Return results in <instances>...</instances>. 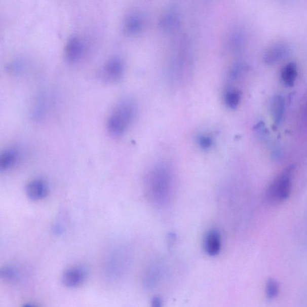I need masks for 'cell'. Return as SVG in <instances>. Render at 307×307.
Here are the masks:
<instances>
[{
  "label": "cell",
  "instance_id": "obj_1",
  "mask_svg": "<svg viewBox=\"0 0 307 307\" xmlns=\"http://www.w3.org/2000/svg\"><path fill=\"white\" fill-rule=\"evenodd\" d=\"M148 191L152 200L158 205L169 201L172 190L171 170L166 165L156 166L148 176Z\"/></svg>",
  "mask_w": 307,
  "mask_h": 307
},
{
  "label": "cell",
  "instance_id": "obj_2",
  "mask_svg": "<svg viewBox=\"0 0 307 307\" xmlns=\"http://www.w3.org/2000/svg\"><path fill=\"white\" fill-rule=\"evenodd\" d=\"M136 107L133 101H120L111 111L107 121V129L111 135L120 136L125 133L135 119Z\"/></svg>",
  "mask_w": 307,
  "mask_h": 307
},
{
  "label": "cell",
  "instance_id": "obj_3",
  "mask_svg": "<svg viewBox=\"0 0 307 307\" xmlns=\"http://www.w3.org/2000/svg\"><path fill=\"white\" fill-rule=\"evenodd\" d=\"M291 169H287L283 172L271 186L269 197L274 202H281L289 197L292 184Z\"/></svg>",
  "mask_w": 307,
  "mask_h": 307
},
{
  "label": "cell",
  "instance_id": "obj_4",
  "mask_svg": "<svg viewBox=\"0 0 307 307\" xmlns=\"http://www.w3.org/2000/svg\"><path fill=\"white\" fill-rule=\"evenodd\" d=\"M125 63L119 57L108 59L101 68V78L105 82L113 83L119 81L125 73Z\"/></svg>",
  "mask_w": 307,
  "mask_h": 307
},
{
  "label": "cell",
  "instance_id": "obj_5",
  "mask_svg": "<svg viewBox=\"0 0 307 307\" xmlns=\"http://www.w3.org/2000/svg\"><path fill=\"white\" fill-rule=\"evenodd\" d=\"M86 48L83 39L78 35H73L68 39L65 46V58L69 63H76L83 57Z\"/></svg>",
  "mask_w": 307,
  "mask_h": 307
},
{
  "label": "cell",
  "instance_id": "obj_6",
  "mask_svg": "<svg viewBox=\"0 0 307 307\" xmlns=\"http://www.w3.org/2000/svg\"><path fill=\"white\" fill-rule=\"evenodd\" d=\"M86 279V270L81 267H73L65 271L62 281L65 286L74 287L81 285Z\"/></svg>",
  "mask_w": 307,
  "mask_h": 307
},
{
  "label": "cell",
  "instance_id": "obj_7",
  "mask_svg": "<svg viewBox=\"0 0 307 307\" xmlns=\"http://www.w3.org/2000/svg\"><path fill=\"white\" fill-rule=\"evenodd\" d=\"M180 23V14L177 10L171 9L166 11L162 15L159 25L163 30L172 32L179 27Z\"/></svg>",
  "mask_w": 307,
  "mask_h": 307
},
{
  "label": "cell",
  "instance_id": "obj_8",
  "mask_svg": "<svg viewBox=\"0 0 307 307\" xmlns=\"http://www.w3.org/2000/svg\"><path fill=\"white\" fill-rule=\"evenodd\" d=\"M205 253L210 256H217L221 249V238L219 232L211 230L205 235L204 240Z\"/></svg>",
  "mask_w": 307,
  "mask_h": 307
},
{
  "label": "cell",
  "instance_id": "obj_9",
  "mask_svg": "<svg viewBox=\"0 0 307 307\" xmlns=\"http://www.w3.org/2000/svg\"><path fill=\"white\" fill-rule=\"evenodd\" d=\"M144 25L143 16L138 12L130 13L124 22V28L127 34L136 35L141 32Z\"/></svg>",
  "mask_w": 307,
  "mask_h": 307
},
{
  "label": "cell",
  "instance_id": "obj_10",
  "mask_svg": "<svg viewBox=\"0 0 307 307\" xmlns=\"http://www.w3.org/2000/svg\"><path fill=\"white\" fill-rule=\"evenodd\" d=\"M25 191L30 200L37 201L47 197L48 195V188L44 181L34 180L28 183L26 187Z\"/></svg>",
  "mask_w": 307,
  "mask_h": 307
},
{
  "label": "cell",
  "instance_id": "obj_11",
  "mask_svg": "<svg viewBox=\"0 0 307 307\" xmlns=\"http://www.w3.org/2000/svg\"><path fill=\"white\" fill-rule=\"evenodd\" d=\"M289 52V48L286 44H277L270 48L264 54V61L267 64L277 63L285 58Z\"/></svg>",
  "mask_w": 307,
  "mask_h": 307
},
{
  "label": "cell",
  "instance_id": "obj_12",
  "mask_svg": "<svg viewBox=\"0 0 307 307\" xmlns=\"http://www.w3.org/2000/svg\"><path fill=\"white\" fill-rule=\"evenodd\" d=\"M271 112L274 120L277 124L282 122L285 109V102L284 98L281 96L274 97L271 103Z\"/></svg>",
  "mask_w": 307,
  "mask_h": 307
},
{
  "label": "cell",
  "instance_id": "obj_13",
  "mask_svg": "<svg viewBox=\"0 0 307 307\" xmlns=\"http://www.w3.org/2000/svg\"><path fill=\"white\" fill-rule=\"evenodd\" d=\"M298 71L296 65L293 63L287 64L282 71V79L287 87H292L295 84Z\"/></svg>",
  "mask_w": 307,
  "mask_h": 307
},
{
  "label": "cell",
  "instance_id": "obj_14",
  "mask_svg": "<svg viewBox=\"0 0 307 307\" xmlns=\"http://www.w3.org/2000/svg\"><path fill=\"white\" fill-rule=\"evenodd\" d=\"M18 152L14 149L6 150L0 156V169L2 171L7 170L15 165L18 161Z\"/></svg>",
  "mask_w": 307,
  "mask_h": 307
},
{
  "label": "cell",
  "instance_id": "obj_15",
  "mask_svg": "<svg viewBox=\"0 0 307 307\" xmlns=\"http://www.w3.org/2000/svg\"><path fill=\"white\" fill-rule=\"evenodd\" d=\"M279 284L274 279H268L266 281L265 286V293L267 298L274 299L279 295Z\"/></svg>",
  "mask_w": 307,
  "mask_h": 307
},
{
  "label": "cell",
  "instance_id": "obj_16",
  "mask_svg": "<svg viewBox=\"0 0 307 307\" xmlns=\"http://www.w3.org/2000/svg\"><path fill=\"white\" fill-rule=\"evenodd\" d=\"M240 94L237 91H230L225 96V102L231 109H236L240 102Z\"/></svg>",
  "mask_w": 307,
  "mask_h": 307
},
{
  "label": "cell",
  "instance_id": "obj_17",
  "mask_svg": "<svg viewBox=\"0 0 307 307\" xmlns=\"http://www.w3.org/2000/svg\"><path fill=\"white\" fill-rule=\"evenodd\" d=\"M1 275L3 278L8 280H14L17 278L18 274L17 271L11 267H5L1 271Z\"/></svg>",
  "mask_w": 307,
  "mask_h": 307
},
{
  "label": "cell",
  "instance_id": "obj_18",
  "mask_svg": "<svg viewBox=\"0 0 307 307\" xmlns=\"http://www.w3.org/2000/svg\"><path fill=\"white\" fill-rule=\"evenodd\" d=\"M199 145L203 149H208L212 144V140L210 137L202 135L199 137L198 139Z\"/></svg>",
  "mask_w": 307,
  "mask_h": 307
},
{
  "label": "cell",
  "instance_id": "obj_19",
  "mask_svg": "<svg viewBox=\"0 0 307 307\" xmlns=\"http://www.w3.org/2000/svg\"><path fill=\"white\" fill-rule=\"evenodd\" d=\"M241 43V36L238 33H235L232 35L229 39L230 48L233 50H237L240 47Z\"/></svg>",
  "mask_w": 307,
  "mask_h": 307
},
{
  "label": "cell",
  "instance_id": "obj_20",
  "mask_svg": "<svg viewBox=\"0 0 307 307\" xmlns=\"http://www.w3.org/2000/svg\"><path fill=\"white\" fill-rule=\"evenodd\" d=\"M163 301L161 297L155 296L151 300V307H162Z\"/></svg>",
  "mask_w": 307,
  "mask_h": 307
},
{
  "label": "cell",
  "instance_id": "obj_21",
  "mask_svg": "<svg viewBox=\"0 0 307 307\" xmlns=\"http://www.w3.org/2000/svg\"><path fill=\"white\" fill-rule=\"evenodd\" d=\"M23 307H37V306H35L34 305H32V304H26Z\"/></svg>",
  "mask_w": 307,
  "mask_h": 307
}]
</instances>
